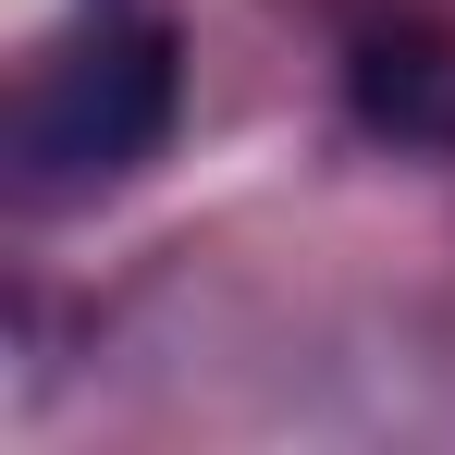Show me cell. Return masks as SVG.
<instances>
[{"label":"cell","mask_w":455,"mask_h":455,"mask_svg":"<svg viewBox=\"0 0 455 455\" xmlns=\"http://www.w3.org/2000/svg\"><path fill=\"white\" fill-rule=\"evenodd\" d=\"M185 111V37L160 0H62V25L25 50L12 111H0V160L25 210H75L136 185L172 148Z\"/></svg>","instance_id":"cell-1"},{"label":"cell","mask_w":455,"mask_h":455,"mask_svg":"<svg viewBox=\"0 0 455 455\" xmlns=\"http://www.w3.org/2000/svg\"><path fill=\"white\" fill-rule=\"evenodd\" d=\"M345 99H357L370 136L455 160V37L443 25H370V37L345 50Z\"/></svg>","instance_id":"cell-2"}]
</instances>
